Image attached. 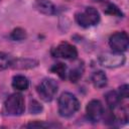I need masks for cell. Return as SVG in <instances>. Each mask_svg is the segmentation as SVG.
I'll return each mask as SVG.
<instances>
[{
	"label": "cell",
	"instance_id": "d6986e66",
	"mask_svg": "<svg viewBox=\"0 0 129 129\" xmlns=\"http://www.w3.org/2000/svg\"><path fill=\"white\" fill-rule=\"evenodd\" d=\"M41 111H42V106L36 100H31L29 103V112L31 114H38Z\"/></svg>",
	"mask_w": 129,
	"mask_h": 129
},
{
	"label": "cell",
	"instance_id": "5b68a950",
	"mask_svg": "<svg viewBox=\"0 0 129 129\" xmlns=\"http://www.w3.org/2000/svg\"><path fill=\"white\" fill-rule=\"evenodd\" d=\"M99 62L109 69H115L123 66L125 63V56L121 52H105L99 55Z\"/></svg>",
	"mask_w": 129,
	"mask_h": 129
},
{
	"label": "cell",
	"instance_id": "9c48e42d",
	"mask_svg": "<svg viewBox=\"0 0 129 129\" xmlns=\"http://www.w3.org/2000/svg\"><path fill=\"white\" fill-rule=\"evenodd\" d=\"M34 8L45 15H53L56 11L54 4L49 0H36L34 2Z\"/></svg>",
	"mask_w": 129,
	"mask_h": 129
},
{
	"label": "cell",
	"instance_id": "ba28073f",
	"mask_svg": "<svg viewBox=\"0 0 129 129\" xmlns=\"http://www.w3.org/2000/svg\"><path fill=\"white\" fill-rule=\"evenodd\" d=\"M86 113H87L88 119L91 122L96 123L100 121L104 115V108H103L102 103L99 100L90 101L86 107Z\"/></svg>",
	"mask_w": 129,
	"mask_h": 129
},
{
	"label": "cell",
	"instance_id": "30bf717a",
	"mask_svg": "<svg viewBox=\"0 0 129 129\" xmlns=\"http://www.w3.org/2000/svg\"><path fill=\"white\" fill-rule=\"evenodd\" d=\"M37 64H38V61L36 59L17 58V59H12V62L10 64V67L12 69H16V70H27V69L35 68Z\"/></svg>",
	"mask_w": 129,
	"mask_h": 129
},
{
	"label": "cell",
	"instance_id": "8992f818",
	"mask_svg": "<svg viewBox=\"0 0 129 129\" xmlns=\"http://www.w3.org/2000/svg\"><path fill=\"white\" fill-rule=\"evenodd\" d=\"M51 54L53 57H60L64 59H75L78 56L77 48L69 42H60L56 47L52 48Z\"/></svg>",
	"mask_w": 129,
	"mask_h": 129
},
{
	"label": "cell",
	"instance_id": "ffe728a7",
	"mask_svg": "<svg viewBox=\"0 0 129 129\" xmlns=\"http://www.w3.org/2000/svg\"><path fill=\"white\" fill-rule=\"evenodd\" d=\"M56 124H50V123H45V122H31L25 125V127L28 128H47V127H54Z\"/></svg>",
	"mask_w": 129,
	"mask_h": 129
},
{
	"label": "cell",
	"instance_id": "2e32d148",
	"mask_svg": "<svg viewBox=\"0 0 129 129\" xmlns=\"http://www.w3.org/2000/svg\"><path fill=\"white\" fill-rule=\"evenodd\" d=\"M10 37L13 39V40H16V41H21L23 39L26 38V32L24 29L18 27V28H15L12 32H11V35Z\"/></svg>",
	"mask_w": 129,
	"mask_h": 129
},
{
	"label": "cell",
	"instance_id": "8fae6325",
	"mask_svg": "<svg viewBox=\"0 0 129 129\" xmlns=\"http://www.w3.org/2000/svg\"><path fill=\"white\" fill-rule=\"evenodd\" d=\"M12 87L18 91H25L29 87V81L22 75L14 76L12 79Z\"/></svg>",
	"mask_w": 129,
	"mask_h": 129
},
{
	"label": "cell",
	"instance_id": "ac0fdd59",
	"mask_svg": "<svg viewBox=\"0 0 129 129\" xmlns=\"http://www.w3.org/2000/svg\"><path fill=\"white\" fill-rule=\"evenodd\" d=\"M105 13L107 14H110V15H113V16H117V17H122L123 16V13L122 11L115 5V4H108L107 7L105 8Z\"/></svg>",
	"mask_w": 129,
	"mask_h": 129
},
{
	"label": "cell",
	"instance_id": "9a60e30c",
	"mask_svg": "<svg viewBox=\"0 0 129 129\" xmlns=\"http://www.w3.org/2000/svg\"><path fill=\"white\" fill-rule=\"evenodd\" d=\"M50 72L56 74L60 79L64 80L66 79V74H67V66L62 62H57L54 63L51 68H50Z\"/></svg>",
	"mask_w": 129,
	"mask_h": 129
},
{
	"label": "cell",
	"instance_id": "7a4b0ae2",
	"mask_svg": "<svg viewBox=\"0 0 129 129\" xmlns=\"http://www.w3.org/2000/svg\"><path fill=\"white\" fill-rule=\"evenodd\" d=\"M24 98L21 94L10 95L4 103V111L10 116H20L24 112Z\"/></svg>",
	"mask_w": 129,
	"mask_h": 129
},
{
	"label": "cell",
	"instance_id": "3957f363",
	"mask_svg": "<svg viewBox=\"0 0 129 129\" xmlns=\"http://www.w3.org/2000/svg\"><path fill=\"white\" fill-rule=\"evenodd\" d=\"M76 21L82 27L96 25L100 21V14L94 7H86L85 10L76 14Z\"/></svg>",
	"mask_w": 129,
	"mask_h": 129
},
{
	"label": "cell",
	"instance_id": "7c38bea8",
	"mask_svg": "<svg viewBox=\"0 0 129 129\" xmlns=\"http://www.w3.org/2000/svg\"><path fill=\"white\" fill-rule=\"evenodd\" d=\"M105 99L107 102V105L109 106V108L111 110H115L119 107L120 104V96L116 91H109L106 95H105Z\"/></svg>",
	"mask_w": 129,
	"mask_h": 129
},
{
	"label": "cell",
	"instance_id": "44dd1931",
	"mask_svg": "<svg viewBox=\"0 0 129 129\" xmlns=\"http://www.w3.org/2000/svg\"><path fill=\"white\" fill-rule=\"evenodd\" d=\"M119 96L120 99H127L129 96V90H128V86L127 85H123L119 88Z\"/></svg>",
	"mask_w": 129,
	"mask_h": 129
},
{
	"label": "cell",
	"instance_id": "6da1fadb",
	"mask_svg": "<svg viewBox=\"0 0 129 129\" xmlns=\"http://www.w3.org/2000/svg\"><path fill=\"white\" fill-rule=\"evenodd\" d=\"M80 108L79 100L69 92H64L58 99V113L61 117L73 116Z\"/></svg>",
	"mask_w": 129,
	"mask_h": 129
},
{
	"label": "cell",
	"instance_id": "5bb4252c",
	"mask_svg": "<svg viewBox=\"0 0 129 129\" xmlns=\"http://www.w3.org/2000/svg\"><path fill=\"white\" fill-rule=\"evenodd\" d=\"M84 73V66L83 64H79L78 67H76L75 69H73L70 74H69V79L72 83H77L83 76Z\"/></svg>",
	"mask_w": 129,
	"mask_h": 129
},
{
	"label": "cell",
	"instance_id": "52a82bcc",
	"mask_svg": "<svg viewBox=\"0 0 129 129\" xmlns=\"http://www.w3.org/2000/svg\"><path fill=\"white\" fill-rule=\"evenodd\" d=\"M109 45L115 52L126 51L129 45V37L126 32H115L109 38Z\"/></svg>",
	"mask_w": 129,
	"mask_h": 129
},
{
	"label": "cell",
	"instance_id": "277c9868",
	"mask_svg": "<svg viewBox=\"0 0 129 129\" xmlns=\"http://www.w3.org/2000/svg\"><path fill=\"white\" fill-rule=\"evenodd\" d=\"M57 89H58V86H57V84L54 80L44 79L37 86V93L43 101L49 102L56 95Z\"/></svg>",
	"mask_w": 129,
	"mask_h": 129
},
{
	"label": "cell",
	"instance_id": "4fadbf2b",
	"mask_svg": "<svg viewBox=\"0 0 129 129\" xmlns=\"http://www.w3.org/2000/svg\"><path fill=\"white\" fill-rule=\"evenodd\" d=\"M92 83L93 85L100 89V88H104L107 85V76L103 71H97L92 75Z\"/></svg>",
	"mask_w": 129,
	"mask_h": 129
},
{
	"label": "cell",
	"instance_id": "e0dca14e",
	"mask_svg": "<svg viewBox=\"0 0 129 129\" xmlns=\"http://www.w3.org/2000/svg\"><path fill=\"white\" fill-rule=\"evenodd\" d=\"M12 59L13 58L7 53H3V52L0 53V71H3L8 67H10Z\"/></svg>",
	"mask_w": 129,
	"mask_h": 129
}]
</instances>
